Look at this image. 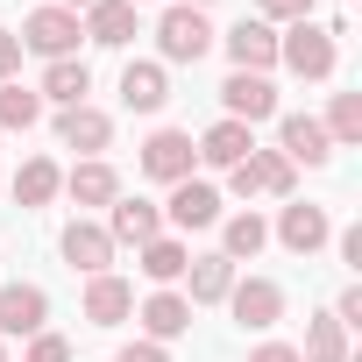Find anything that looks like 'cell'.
Instances as JSON below:
<instances>
[{"mask_svg":"<svg viewBox=\"0 0 362 362\" xmlns=\"http://www.w3.org/2000/svg\"><path fill=\"white\" fill-rule=\"evenodd\" d=\"M334 36H341V29L291 22V36H277V57H284L298 78H334Z\"/></svg>","mask_w":362,"mask_h":362,"instance_id":"cell-1","label":"cell"},{"mask_svg":"<svg viewBox=\"0 0 362 362\" xmlns=\"http://www.w3.org/2000/svg\"><path fill=\"white\" fill-rule=\"evenodd\" d=\"M156 50H163L170 64H199V57L214 50V29H206V15H199V8H170V15L156 22Z\"/></svg>","mask_w":362,"mask_h":362,"instance_id":"cell-2","label":"cell"},{"mask_svg":"<svg viewBox=\"0 0 362 362\" xmlns=\"http://www.w3.org/2000/svg\"><path fill=\"white\" fill-rule=\"evenodd\" d=\"M78 36H86V29H78V15H71V8H36V15L22 22V50H43L50 64H57V57H71V50H78Z\"/></svg>","mask_w":362,"mask_h":362,"instance_id":"cell-3","label":"cell"},{"mask_svg":"<svg viewBox=\"0 0 362 362\" xmlns=\"http://www.w3.org/2000/svg\"><path fill=\"white\" fill-rule=\"evenodd\" d=\"M192 135H177V128H156L149 142H142V170L156 177V185H185V177H192Z\"/></svg>","mask_w":362,"mask_h":362,"instance_id":"cell-4","label":"cell"},{"mask_svg":"<svg viewBox=\"0 0 362 362\" xmlns=\"http://www.w3.org/2000/svg\"><path fill=\"white\" fill-rule=\"evenodd\" d=\"M221 107H228V121L256 128V121H270V114H277V86H270L263 71H235V78L221 86Z\"/></svg>","mask_w":362,"mask_h":362,"instance_id":"cell-5","label":"cell"},{"mask_svg":"<svg viewBox=\"0 0 362 362\" xmlns=\"http://www.w3.org/2000/svg\"><path fill=\"white\" fill-rule=\"evenodd\" d=\"M228 185L242 192V199H256V192H270V199H284L291 192V163L277 156V149H249L235 170H228Z\"/></svg>","mask_w":362,"mask_h":362,"instance_id":"cell-6","label":"cell"},{"mask_svg":"<svg viewBox=\"0 0 362 362\" xmlns=\"http://www.w3.org/2000/svg\"><path fill=\"white\" fill-rule=\"evenodd\" d=\"M50 298L43 284H0V334H43Z\"/></svg>","mask_w":362,"mask_h":362,"instance_id":"cell-7","label":"cell"},{"mask_svg":"<svg viewBox=\"0 0 362 362\" xmlns=\"http://www.w3.org/2000/svg\"><path fill=\"white\" fill-rule=\"evenodd\" d=\"M277 135H284V149H277L284 163H313V170H320V163L334 156V142H327V128H320L313 114H284V121H277Z\"/></svg>","mask_w":362,"mask_h":362,"instance_id":"cell-8","label":"cell"},{"mask_svg":"<svg viewBox=\"0 0 362 362\" xmlns=\"http://www.w3.org/2000/svg\"><path fill=\"white\" fill-rule=\"evenodd\" d=\"M228 305H235V320H242V327H277L284 291H277L270 277H242V284H228Z\"/></svg>","mask_w":362,"mask_h":362,"instance_id":"cell-9","label":"cell"},{"mask_svg":"<svg viewBox=\"0 0 362 362\" xmlns=\"http://www.w3.org/2000/svg\"><path fill=\"white\" fill-rule=\"evenodd\" d=\"M228 57H235V71H270L277 64V29L270 22H235L228 29Z\"/></svg>","mask_w":362,"mask_h":362,"instance_id":"cell-10","label":"cell"},{"mask_svg":"<svg viewBox=\"0 0 362 362\" xmlns=\"http://www.w3.org/2000/svg\"><path fill=\"white\" fill-rule=\"evenodd\" d=\"M64 263L86 270V277H100V270L114 263V235L93 228V221H71V228H64Z\"/></svg>","mask_w":362,"mask_h":362,"instance_id":"cell-11","label":"cell"},{"mask_svg":"<svg viewBox=\"0 0 362 362\" xmlns=\"http://www.w3.org/2000/svg\"><path fill=\"white\" fill-rule=\"evenodd\" d=\"M170 221L185 228V235H192V228H214V221H221V192L206 185V177H185V185H170Z\"/></svg>","mask_w":362,"mask_h":362,"instance_id":"cell-12","label":"cell"},{"mask_svg":"<svg viewBox=\"0 0 362 362\" xmlns=\"http://www.w3.org/2000/svg\"><path fill=\"white\" fill-rule=\"evenodd\" d=\"M327 235H334V228H327V214H320V206H284V214H277V242H284L291 256L327 249Z\"/></svg>","mask_w":362,"mask_h":362,"instance_id":"cell-13","label":"cell"},{"mask_svg":"<svg viewBox=\"0 0 362 362\" xmlns=\"http://www.w3.org/2000/svg\"><path fill=\"white\" fill-rule=\"evenodd\" d=\"M128 313H135V291H128L114 270H100V277L86 284V320H93V327H121Z\"/></svg>","mask_w":362,"mask_h":362,"instance_id":"cell-14","label":"cell"},{"mask_svg":"<svg viewBox=\"0 0 362 362\" xmlns=\"http://www.w3.org/2000/svg\"><path fill=\"white\" fill-rule=\"evenodd\" d=\"M185 327H192V305L177 298V291H149V298H142V334H149L156 348H163V341H177Z\"/></svg>","mask_w":362,"mask_h":362,"instance_id":"cell-15","label":"cell"},{"mask_svg":"<svg viewBox=\"0 0 362 362\" xmlns=\"http://www.w3.org/2000/svg\"><path fill=\"white\" fill-rule=\"evenodd\" d=\"M163 100H170L163 64H128V71H121V107H128V114H156Z\"/></svg>","mask_w":362,"mask_h":362,"instance_id":"cell-16","label":"cell"},{"mask_svg":"<svg viewBox=\"0 0 362 362\" xmlns=\"http://www.w3.org/2000/svg\"><path fill=\"white\" fill-rule=\"evenodd\" d=\"M192 149H199V156H206L214 170H235V163H242V156L256 149V135H249L242 121H214V128H206V135H199Z\"/></svg>","mask_w":362,"mask_h":362,"instance_id":"cell-17","label":"cell"},{"mask_svg":"<svg viewBox=\"0 0 362 362\" xmlns=\"http://www.w3.org/2000/svg\"><path fill=\"white\" fill-rule=\"evenodd\" d=\"M93 43H107V50H121L128 36H135V8H128V0H93V8H86V22H78Z\"/></svg>","mask_w":362,"mask_h":362,"instance_id":"cell-18","label":"cell"},{"mask_svg":"<svg viewBox=\"0 0 362 362\" xmlns=\"http://www.w3.org/2000/svg\"><path fill=\"white\" fill-rule=\"evenodd\" d=\"M57 135H64V149H107L114 142V121L100 114V107H64V121H57Z\"/></svg>","mask_w":362,"mask_h":362,"instance_id":"cell-19","label":"cell"},{"mask_svg":"<svg viewBox=\"0 0 362 362\" xmlns=\"http://www.w3.org/2000/svg\"><path fill=\"white\" fill-rule=\"evenodd\" d=\"M107 235L142 249V242H156V235H163V214H156L149 199H114V221H107Z\"/></svg>","mask_w":362,"mask_h":362,"instance_id":"cell-20","label":"cell"},{"mask_svg":"<svg viewBox=\"0 0 362 362\" xmlns=\"http://www.w3.org/2000/svg\"><path fill=\"white\" fill-rule=\"evenodd\" d=\"M86 93H93V71H86L78 57H57V64L43 71V100H57V107H86Z\"/></svg>","mask_w":362,"mask_h":362,"instance_id":"cell-21","label":"cell"},{"mask_svg":"<svg viewBox=\"0 0 362 362\" xmlns=\"http://www.w3.org/2000/svg\"><path fill=\"white\" fill-rule=\"evenodd\" d=\"M64 192H71L78 206H114V199H121V177H114L107 163H78V170L64 177Z\"/></svg>","mask_w":362,"mask_h":362,"instance_id":"cell-22","label":"cell"},{"mask_svg":"<svg viewBox=\"0 0 362 362\" xmlns=\"http://www.w3.org/2000/svg\"><path fill=\"white\" fill-rule=\"evenodd\" d=\"M57 185H64V170H57L50 156H29V163L15 170V199H22V206H50Z\"/></svg>","mask_w":362,"mask_h":362,"instance_id":"cell-23","label":"cell"},{"mask_svg":"<svg viewBox=\"0 0 362 362\" xmlns=\"http://www.w3.org/2000/svg\"><path fill=\"white\" fill-rule=\"evenodd\" d=\"M192 270V298L185 305H214V298H228V284H235V263L228 256H199V263H185Z\"/></svg>","mask_w":362,"mask_h":362,"instance_id":"cell-24","label":"cell"},{"mask_svg":"<svg viewBox=\"0 0 362 362\" xmlns=\"http://www.w3.org/2000/svg\"><path fill=\"white\" fill-rule=\"evenodd\" d=\"M298 362H348V341H341V320L334 313H320L313 327H305V355Z\"/></svg>","mask_w":362,"mask_h":362,"instance_id":"cell-25","label":"cell"},{"mask_svg":"<svg viewBox=\"0 0 362 362\" xmlns=\"http://www.w3.org/2000/svg\"><path fill=\"white\" fill-rule=\"evenodd\" d=\"M43 121V93H29V86H0V128H36Z\"/></svg>","mask_w":362,"mask_h":362,"instance_id":"cell-26","label":"cell"},{"mask_svg":"<svg viewBox=\"0 0 362 362\" xmlns=\"http://www.w3.org/2000/svg\"><path fill=\"white\" fill-rule=\"evenodd\" d=\"M185 263H192V256H185V242H163V235H156V242H142V277H156V284L185 277Z\"/></svg>","mask_w":362,"mask_h":362,"instance_id":"cell-27","label":"cell"},{"mask_svg":"<svg viewBox=\"0 0 362 362\" xmlns=\"http://www.w3.org/2000/svg\"><path fill=\"white\" fill-rule=\"evenodd\" d=\"M320 128H327V142H362V93H334V114Z\"/></svg>","mask_w":362,"mask_h":362,"instance_id":"cell-28","label":"cell"},{"mask_svg":"<svg viewBox=\"0 0 362 362\" xmlns=\"http://www.w3.org/2000/svg\"><path fill=\"white\" fill-rule=\"evenodd\" d=\"M221 242H228V249H221V256H228V263H242V256H256V249H263V242H270V228H263V221H256V214H235V221H228V235H221Z\"/></svg>","mask_w":362,"mask_h":362,"instance_id":"cell-29","label":"cell"},{"mask_svg":"<svg viewBox=\"0 0 362 362\" xmlns=\"http://www.w3.org/2000/svg\"><path fill=\"white\" fill-rule=\"evenodd\" d=\"M29 362H71V341L64 334H29Z\"/></svg>","mask_w":362,"mask_h":362,"instance_id":"cell-30","label":"cell"},{"mask_svg":"<svg viewBox=\"0 0 362 362\" xmlns=\"http://www.w3.org/2000/svg\"><path fill=\"white\" fill-rule=\"evenodd\" d=\"M270 22H313V0H263Z\"/></svg>","mask_w":362,"mask_h":362,"instance_id":"cell-31","label":"cell"},{"mask_svg":"<svg viewBox=\"0 0 362 362\" xmlns=\"http://www.w3.org/2000/svg\"><path fill=\"white\" fill-rule=\"evenodd\" d=\"M334 320H341V327H362V284H348V291H341V305H334Z\"/></svg>","mask_w":362,"mask_h":362,"instance_id":"cell-32","label":"cell"},{"mask_svg":"<svg viewBox=\"0 0 362 362\" xmlns=\"http://www.w3.org/2000/svg\"><path fill=\"white\" fill-rule=\"evenodd\" d=\"M15 64H22V36H0V86L15 78Z\"/></svg>","mask_w":362,"mask_h":362,"instance_id":"cell-33","label":"cell"},{"mask_svg":"<svg viewBox=\"0 0 362 362\" xmlns=\"http://www.w3.org/2000/svg\"><path fill=\"white\" fill-rule=\"evenodd\" d=\"M114 362H170V355H163V348H156V341H135V348H121V355H114Z\"/></svg>","mask_w":362,"mask_h":362,"instance_id":"cell-34","label":"cell"},{"mask_svg":"<svg viewBox=\"0 0 362 362\" xmlns=\"http://www.w3.org/2000/svg\"><path fill=\"white\" fill-rule=\"evenodd\" d=\"M249 362H298V348H284V341H263Z\"/></svg>","mask_w":362,"mask_h":362,"instance_id":"cell-35","label":"cell"},{"mask_svg":"<svg viewBox=\"0 0 362 362\" xmlns=\"http://www.w3.org/2000/svg\"><path fill=\"white\" fill-rule=\"evenodd\" d=\"M57 8H71V15H78V8H93V0H57Z\"/></svg>","mask_w":362,"mask_h":362,"instance_id":"cell-36","label":"cell"},{"mask_svg":"<svg viewBox=\"0 0 362 362\" xmlns=\"http://www.w3.org/2000/svg\"><path fill=\"white\" fill-rule=\"evenodd\" d=\"M177 8H206V0H177Z\"/></svg>","mask_w":362,"mask_h":362,"instance_id":"cell-37","label":"cell"},{"mask_svg":"<svg viewBox=\"0 0 362 362\" xmlns=\"http://www.w3.org/2000/svg\"><path fill=\"white\" fill-rule=\"evenodd\" d=\"M0 362H8V348H0Z\"/></svg>","mask_w":362,"mask_h":362,"instance_id":"cell-38","label":"cell"},{"mask_svg":"<svg viewBox=\"0 0 362 362\" xmlns=\"http://www.w3.org/2000/svg\"><path fill=\"white\" fill-rule=\"evenodd\" d=\"M128 8H142V0H128Z\"/></svg>","mask_w":362,"mask_h":362,"instance_id":"cell-39","label":"cell"}]
</instances>
